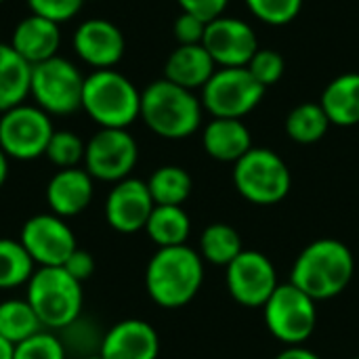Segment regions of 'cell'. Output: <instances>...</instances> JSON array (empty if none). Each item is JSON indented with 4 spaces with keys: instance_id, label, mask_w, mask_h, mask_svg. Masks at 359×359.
Returning a JSON list of instances; mask_svg holds the SVG:
<instances>
[{
    "instance_id": "ba28073f",
    "label": "cell",
    "mask_w": 359,
    "mask_h": 359,
    "mask_svg": "<svg viewBox=\"0 0 359 359\" xmlns=\"http://www.w3.org/2000/svg\"><path fill=\"white\" fill-rule=\"evenodd\" d=\"M267 330L288 347L303 345L316 330V301L292 282L280 284L263 305Z\"/></svg>"
},
{
    "instance_id": "603a6c76",
    "label": "cell",
    "mask_w": 359,
    "mask_h": 359,
    "mask_svg": "<svg viewBox=\"0 0 359 359\" xmlns=\"http://www.w3.org/2000/svg\"><path fill=\"white\" fill-rule=\"evenodd\" d=\"M32 65L11 44L0 42V114L25 103L29 97Z\"/></svg>"
},
{
    "instance_id": "7402d4cb",
    "label": "cell",
    "mask_w": 359,
    "mask_h": 359,
    "mask_svg": "<svg viewBox=\"0 0 359 359\" xmlns=\"http://www.w3.org/2000/svg\"><path fill=\"white\" fill-rule=\"evenodd\" d=\"M322 109L326 111L330 124L355 126L359 124V74L337 76L322 93Z\"/></svg>"
},
{
    "instance_id": "9c48e42d",
    "label": "cell",
    "mask_w": 359,
    "mask_h": 359,
    "mask_svg": "<svg viewBox=\"0 0 359 359\" xmlns=\"http://www.w3.org/2000/svg\"><path fill=\"white\" fill-rule=\"evenodd\" d=\"M263 95L265 88L246 67H217L204 84L200 101L212 118L242 120L263 101Z\"/></svg>"
},
{
    "instance_id": "d590c367",
    "label": "cell",
    "mask_w": 359,
    "mask_h": 359,
    "mask_svg": "<svg viewBox=\"0 0 359 359\" xmlns=\"http://www.w3.org/2000/svg\"><path fill=\"white\" fill-rule=\"evenodd\" d=\"M204 32H206V21L189 13H181L172 25V34L179 44H202Z\"/></svg>"
},
{
    "instance_id": "7a4b0ae2",
    "label": "cell",
    "mask_w": 359,
    "mask_h": 359,
    "mask_svg": "<svg viewBox=\"0 0 359 359\" xmlns=\"http://www.w3.org/2000/svg\"><path fill=\"white\" fill-rule=\"evenodd\" d=\"M355 261L351 250L332 238L309 244L292 265L290 282L313 301L339 297L351 282Z\"/></svg>"
},
{
    "instance_id": "52a82bcc",
    "label": "cell",
    "mask_w": 359,
    "mask_h": 359,
    "mask_svg": "<svg viewBox=\"0 0 359 359\" xmlns=\"http://www.w3.org/2000/svg\"><path fill=\"white\" fill-rule=\"evenodd\" d=\"M84 78L78 65L57 55L32 65L29 97L48 116H69L82 109Z\"/></svg>"
},
{
    "instance_id": "ee69618b",
    "label": "cell",
    "mask_w": 359,
    "mask_h": 359,
    "mask_svg": "<svg viewBox=\"0 0 359 359\" xmlns=\"http://www.w3.org/2000/svg\"><path fill=\"white\" fill-rule=\"evenodd\" d=\"M353 359H359V358H353Z\"/></svg>"
},
{
    "instance_id": "ffe728a7",
    "label": "cell",
    "mask_w": 359,
    "mask_h": 359,
    "mask_svg": "<svg viewBox=\"0 0 359 359\" xmlns=\"http://www.w3.org/2000/svg\"><path fill=\"white\" fill-rule=\"evenodd\" d=\"M217 72V63L202 44H179L164 63V78L187 90L204 88Z\"/></svg>"
},
{
    "instance_id": "3957f363",
    "label": "cell",
    "mask_w": 359,
    "mask_h": 359,
    "mask_svg": "<svg viewBox=\"0 0 359 359\" xmlns=\"http://www.w3.org/2000/svg\"><path fill=\"white\" fill-rule=\"evenodd\" d=\"M202 101L183 86L168 82L166 78L151 82L141 93V120L145 126L162 139L191 137L202 124Z\"/></svg>"
},
{
    "instance_id": "9a60e30c",
    "label": "cell",
    "mask_w": 359,
    "mask_h": 359,
    "mask_svg": "<svg viewBox=\"0 0 359 359\" xmlns=\"http://www.w3.org/2000/svg\"><path fill=\"white\" fill-rule=\"evenodd\" d=\"M74 53L82 63L93 69H111L120 63L126 50L122 29L109 19H86L82 21L72 38Z\"/></svg>"
},
{
    "instance_id": "5b68a950",
    "label": "cell",
    "mask_w": 359,
    "mask_h": 359,
    "mask_svg": "<svg viewBox=\"0 0 359 359\" xmlns=\"http://www.w3.org/2000/svg\"><path fill=\"white\" fill-rule=\"evenodd\" d=\"M27 303L36 311L44 330L59 332L82 316V284L63 267H40L27 282Z\"/></svg>"
},
{
    "instance_id": "4fadbf2b",
    "label": "cell",
    "mask_w": 359,
    "mask_h": 359,
    "mask_svg": "<svg viewBox=\"0 0 359 359\" xmlns=\"http://www.w3.org/2000/svg\"><path fill=\"white\" fill-rule=\"evenodd\" d=\"M202 46L208 50L217 67H246L261 48L252 25L227 15L206 23Z\"/></svg>"
},
{
    "instance_id": "8d00e7d4",
    "label": "cell",
    "mask_w": 359,
    "mask_h": 359,
    "mask_svg": "<svg viewBox=\"0 0 359 359\" xmlns=\"http://www.w3.org/2000/svg\"><path fill=\"white\" fill-rule=\"evenodd\" d=\"M177 4L181 6V13L196 15L208 23L225 13L229 0H177Z\"/></svg>"
},
{
    "instance_id": "cb8c5ba5",
    "label": "cell",
    "mask_w": 359,
    "mask_h": 359,
    "mask_svg": "<svg viewBox=\"0 0 359 359\" xmlns=\"http://www.w3.org/2000/svg\"><path fill=\"white\" fill-rule=\"evenodd\" d=\"M145 231L158 248L183 246L189 238L191 221L181 206H154Z\"/></svg>"
},
{
    "instance_id": "f35d334b",
    "label": "cell",
    "mask_w": 359,
    "mask_h": 359,
    "mask_svg": "<svg viewBox=\"0 0 359 359\" xmlns=\"http://www.w3.org/2000/svg\"><path fill=\"white\" fill-rule=\"evenodd\" d=\"M276 359H320L313 351H309V349H305V347H301V345H294V347H288V349H284L280 355Z\"/></svg>"
},
{
    "instance_id": "8fae6325",
    "label": "cell",
    "mask_w": 359,
    "mask_h": 359,
    "mask_svg": "<svg viewBox=\"0 0 359 359\" xmlns=\"http://www.w3.org/2000/svg\"><path fill=\"white\" fill-rule=\"evenodd\" d=\"M139 160V145L126 128H99L84 151V168L95 181L118 183L130 177Z\"/></svg>"
},
{
    "instance_id": "4316f807",
    "label": "cell",
    "mask_w": 359,
    "mask_h": 359,
    "mask_svg": "<svg viewBox=\"0 0 359 359\" xmlns=\"http://www.w3.org/2000/svg\"><path fill=\"white\" fill-rule=\"evenodd\" d=\"M200 250L204 261L219 267H227L244 250L242 236L227 223H212L202 231Z\"/></svg>"
},
{
    "instance_id": "8992f818",
    "label": "cell",
    "mask_w": 359,
    "mask_h": 359,
    "mask_svg": "<svg viewBox=\"0 0 359 359\" xmlns=\"http://www.w3.org/2000/svg\"><path fill=\"white\" fill-rule=\"evenodd\" d=\"M233 185L248 202L269 206L288 196L292 175L276 151L267 147H252L233 164Z\"/></svg>"
},
{
    "instance_id": "74e56055",
    "label": "cell",
    "mask_w": 359,
    "mask_h": 359,
    "mask_svg": "<svg viewBox=\"0 0 359 359\" xmlns=\"http://www.w3.org/2000/svg\"><path fill=\"white\" fill-rule=\"evenodd\" d=\"M63 269H65L76 282L84 284V282L95 273V259H93L90 252L76 248V250L69 255V259L63 263Z\"/></svg>"
},
{
    "instance_id": "5bb4252c",
    "label": "cell",
    "mask_w": 359,
    "mask_h": 359,
    "mask_svg": "<svg viewBox=\"0 0 359 359\" xmlns=\"http://www.w3.org/2000/svg\"><path fill=\"white\" fill-rule=\"evenodd\" d=\"M278 286V271L263 252L242 250L227 265V288L244 307H263Z\"/></svg>"
},
{
    "instance_id": "7bdbcfd3",
    "label": "cell",
    "mask_w": 359,
    "mask_h": 359,
    "mask_svg": "<svg viewBox=\"0 0 359 359\" xmlns=\"http://www.w3.org/2000/svg\"><path fill=\"white\" fill-rule=\"evenodd\" d=\"M2 2H4V0H0V4H2Z\"/></svg>"
},
{
    "instance_id": "1f68e13d",
    "label": "cell",
    "mask_w": 359,
    "mask_h": 359,
    "mask_svg": "<svg viewBox=\"0 0 359 359\" xmlns=\"http://www.w3.org/2000/svg\"><path fill=\"white\" fill-rule=\"evenodd\" d=\"M248 11L267 25H288L303 8V0H244Z\"/></svg>"
},
{
    "instance_id": "d6a6232c",
    "label": "cell",
    "mask_w": 359,
    "mask_h": 359,
    "mask_svg": "<svg viewBox=\"0 0 359 359\" xmlns=\"http://www.w3.org/2000/svg\"><path fill=\"white\" fill-rule=\"evenodd\" d=\"M67 353L59 337L50 330H42L23 343L15 345L13 359H65Z\"/></svg>"
},
{
    "instance_id": "e0dca14e",
    "label": "cell",
    "mask_w": 359,
    "mask_h": 359,
    "mask_svg": "<svg viewBox=\"0 0 359 359\" xmlns=\"http://www.w3.org/2000/svg\"><path fill=\"white\" fill-rule=\"evenodd\" d=\"M99 353L103 359H158L160 337L143 320H124L105 332Z\"/></svg>"
},
{
    "instance_id": "2e32d148",
    "label": "cell",
    "mask_w": 359,
    "mask_h": 359,
    "mask_svg": "<svg viewBox=\"0 0 359 359\" xmlns=\"http://www.w3.org/2000/svg\"><path fill=\"white\" fill-rule=\"evenodd\" d=\"M154 198L147 181L124 179L114 183L105 200V221L118 233H137L145 229L147 219L154 210Z\"/></svg>"
},
{
    "instance_id": "30bf717a",
    "label": "cell",
    "mask_w": 359,
    "mask_h": 359,
    "mask_svg": "<svg viewBox=\"0 0 359 359\" xmlns=\"http://www.w3.org/2000/svg\"><path fill=\"white\" fill-rule=\"evenodd\" d=\"M53 133L50 116L38 105L21 103L0 114V149L6 158L29 162L44 156Z\"/></svg>"
},
{
    "instance_id": "6da1fadb",
    "label": "cell",
    "mask_w": 359,
    "mask_h": 359,
    "mask_svg": "<svg viewBox=\"0 0 359 359\" xmlns=\"http://www.w3.org/2000/svg\"><path fill=\"white\" fill-rule=\"evenodd\" d=\"M204 259L187 244L158 248L145 269V288L164 309H179L194 301L204 282Z\"/></svg>"
},
{
    "instance_id": "484cf974",
    "label": "cell",
    "mask_w": 359,
    "mask_h": 359,
    "mask_svg": "<svg viewBox=\"0 0 359 359\" xmlns=\"http://www.w3.org/2000/svg\"><path fill=\"white\" fill-rule=\"evenodd\" d=\"M42 330L44 326L27 299H8L0 303V337L8 343L19 345Z\"/></svg>"
},
{
    "instance_id": "b9f144b4",
    "label": "cell",
    "mask_w": 359,
    "mask_h": 359,
    "mask_svg": "<svg viewBox=\"0 0 359 359\" xmlns=\"http://www.w3.org/2000/svg\"><path fill=\"white\" fill-rule=\"evenodd\" d=\"M82 359H103L101 353H95V355H88V358H82Z\"/></svg>"
},
{
    "instance_id": "e575fe53",
    "label": "cell",
    "mask_w": 359,
    "mask_h": 359,
    "mask_svg": "<svg viewBox=\"0 0 359 359\" xmlns=\"http://www.w3.org/2000/svg\"><path fill=\"white\" fill-rule=\"evenodd\" d=\"M86 0H27V6L32 11V15L44 17L48 21L55 23H63L74 19Z\"/></svg>"
},
{
    "instance_id": "d6986e66",
    "label": "cell",
    "mask_w": 359,
    "mask_h": 359,
    "mask_svg": "<svg viewBox=\"0 0 359 359\" xmlns=\"http://www.w3.org/2000/svg\"><path fill=\"white\" fill-rule=\"evenodd\" d=\"M8 44L23 61H27L29 65H38L46 59L57 57V50L61 46L59 23L38 15H27L15 25Z\"/></svg>"
},
{
    "instance_id": "f546056e",
    "label": "cell",
    "mask_w": 359,
    "mask_h": 359,
    "mask_svg": "<svg viewBox=\"0 0 359 359\" xmlns=\"http://www.w3.org/2000/svg\"><path fill=\"white\" fill-rule=\"evenodd\" d=\"M57 337L63 343V349H65L67 355L82 359L88 358V355H95V353L101 351L105 332L99 330V324L97 322H93L86 316H80L72 324H67L65 328H61Z\"/></svg>"
},
{
    "instance_id": "ac0fdd59",
    "label": "cell",
    "mask_w": 359,
    "mask_h": 359,
    "mask_svg": "<svg viewBox=\"0 0 359 359\" xmlns=\"http://www.w3.org/2000/svg\"><path fill=\"white\" fill-rule=\"evenodd\" d=\"M95 179L86 168H61L46 183V204L53 215L61 219L84 212L93 200Z\"/></svg>"
},
{
    "instance_id": "836d02e7",
    "label": "cell",
    "mask_w": 359,
    "mask_h": 359,
    "mask_svg": "<svg viewBox=\"0 0 359 359\" xmlns=\"http://www.w3.org/2000/svg\"><path fill=\"white\" fill-rule=\"evenodd\" d=\"M246 69L252 74V78L263 88H269V86H273V84H278L282 80L286 63H284V57L278 50H273V48H259L255 53V57L248 61Z\"/></svg>"
},
{
    "instance_id": "d4e9b609",
    "label": "cell",
    "mask_w": 359,
    "mask_h": 359,
    "mask_svg": "<svg viewBox=\"0 0 359 359\" xmlns=\"http://www.w3.org/2000/svg\"><path fill=\"white\" fill-rule=\"evenodd\" d=\"M147 187L156 206H183L191 194L194 181L185 168L168 164L151 172Z\"/></svg>"
},
{
    "instance_id": "7c38bea8",
    "label": "cell",
    "mask_w": 359,
    "mask_h": 359,
    "mask_svg": "<svg viewBox=\"0 0 359 359\" xmlns=\"http://www.w3.org/2000/svg\"><path fill=\"white\" fill-rule=\"evenodd\" d=\"M19 242L40 267H63L69 255L78 248L72 227L65 219L53 212L27 219L21 227Z\"/></svg>"
},
{
    "instance_id": "f1b7e54d",
    "label": "cell",
    "mask_w": 359,
    "mask_h": 359,
    "mask_svg": "<svg viewBox=\"0 0 359 359\" xmlns=\"http://www.w3.org/2000/svg\"><path fill=\"white\" fill-rule=\"evenodd\" d=\"M36 263L19 240L0 238V290H11L27 284Z\"/></svg>"
},
{
    "instance_id": "4dcf8cb0",
    "label": "cell",
    "mask_w": 359,
    "mask_h": 359,
    "mask_svg": "<svg viewBox=\"0 0 359 359\" xmlns=\"http://www.w3.org/2000/svg\"><path fill=\"white\" fill-rule=\"evenodd\" d=\"M84 151L86 143L82 141V137L72 130H55L44 156L61 170L80 166V162H84Z\"/></svg>"
},
{
    "instance_id": "ab89813d",
    "label": "cell",
    "mask_w": 359,
    "mask_h": 359,
    "mask_svg": "<svg viewBox=\"0 0 359 359\" xmlns=\"http://www.w3.org/2000/svg\"><path fill=\"white\" fill-rule=\"evenodd\" d=\"M15 355V345L8 343L4 337H0V359H13Z\"/></svg>"
},
{
    "instance_id": "44dd1931",
    "label": "cell",
    "mask_w": 359,
    "mask_h": 359,
    "mask_svg": "<svg viewBox=\"0 0 359 359\" xmlns=\"http://www.w3.org/2000/svg\"><path fill=\"white\" fill-rule=\"evenodd\" d=\"M202 145L217 162L236 164L242 156L252 149L250 130L242 120L236 118H212L202 133Z\"/></svg>"
},
{
    "instance_id": "277c9868",
    "label": "cell",
    "mask_w": 359,
    "mask_h": 359,
    "mask_svg": "<svg viewBox=\"0 0 359 359\" xmlns=\"http://www.w3.org/2000/svg\"><path fill=\"white\" fill-rule=\"evenodd\" d=\"M82 109L99 128H128L141 116V93L114 67L93 69L84 78Z\"/></svg>"
},
{
    "instance_id": "83f0119b",
    "label": "cell",
    "mask_w": 359,
    "mask_h": 359,
    "mask_svg": "<svg viewBox=\"0 0 359 359\" xmlns=\"http://www.w3.org/2000/svg\"><path fill=\"white\" fill-rule=\"evenodd\" d=\"M328 128L330 120L320 103H301L286 118V135L301 145L318 143Z\"/></svg>"
},
{
    "instance_id": "60d3db41",
    "label": "cell",
    "mask_w": 359,
    "mask_h": 359,
    "mask_svg": "<svg viewBox=\"0 0 359 359\" xmlns=\"http://www.w3.org/2000/svg\"><path fill=\"white\" fill-rule=\"evenodd\" d=\"M6 177H8V158H6V154L0 149V187L4 185Z\"/></svg>"
}]
</instances>
